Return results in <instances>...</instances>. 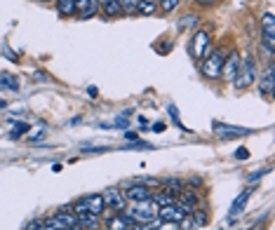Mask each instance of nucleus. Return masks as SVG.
I'll use <instances>...</instances> for the list:
<instances>
[{
    "label": "nucleus",
    "instance_id": "nucleus-2",
    "mask_svg": "<svg viewBox=\"0 0 275 230\" xmlns=\"http://www.w3.org/2000/svg\"><path fill=\"white\" fill-rule=\"evenodd\" d=\"M200 70H202V76L209 78V80H219V78H221V70H223V54L212 50V52L202 59Z\"/></svg>",
    "mask_w": 275,
    "mask_h": 230
},
{
    "label": "nucleus",
    "instance_id": "nucleus-9",
    "mask_svg": "<svg viewBox=\"0 0 275 230\" xmlns=\"http://www.w3.org/2000/svg\"><path fill=\"white\" fill-rule=\"evenodd\" d=\"M122 195H125V200H130V202H144V200H151L153 192L148 190L146 186H132V188H127Z\"/></svg>",
    "mask_w": 275,
    "mask_h": 230
},
{
    "label": "nucleus",
    "instance_id": "nucleus-29",
    "mask_svg": "<svg viewBox=\"0 0 275 230\" xmlns=\"http://www.w3.org/2000/svg\"><path fill=\"white\" fill-rule=\"evenodd\" d=\"M43 228V221H38V218H36V221H31L29 226H26V230H40Z\"/></svg>",
    "mask_w": 275,
    "mask_h": 230
},
{
    "label": "nucleus",
    "instance_id": "nucleus-32",
    "mask_svg": "<svg viewBox=\"0 0 275 230\" xmlns=\"http://www.w3.org/2000/svg\"><path fill=\"white\" fill-rule=\"evenodd\" d=\"M198 5H202V8H209V5H216L219 0H195Z\"/></svg>",
    "mask_w": 275,
    "mask_h": 230
},
{
    "label": "nucleus",
    "instance_id": "nucleus-6",
    "mask_svg": "<svg viewBox=\"0 0 275 230\" xmlns=\"http://www.w3.org/2000/svg\"><path fill=\"white\" fill-rule=\"evenodd\" d=\"M104 202H106V209H113V212H122L127 207V200H125L122 190H118V188H108L104 192Z\"/></svg>",
    "mask_w": 275,
    "mask_h": 230
},
{
    "label": "nucleus",
    "instance_id": "nucleus-15",
    "mask_svg": "<svg viewBox=\"0 0 275 230\" xmlns=\"http://www.w3.org/2000/svg\"><path fill=\"white\" fill-rule=\"evenodd\" d=\"M78 216V223L83 226V228H90V230H97L99 228V216L90 214V212H73Z\"/></svg>",
    "mask_w": 275,
    "mask_h": 230
},
{
    "label": "nucleus",
    "instance_id": "nucleus-17",
    "mask_svg": "<svg viewBox=\"0 0 275 230\" xmlns=\"http://www.w3.org/2000/svg\"><path fill=\"white\" fill-rule=\"evenodd\" d=\"M57 12H59V16H73L78 12L76 0H57Z\"/></svg>",
    "mask_w": 275,
    "mask_h": 230
},
{
    "label": "nucleus",
    "instance_id": "nucleus-16",
    "mask_svg": "<svg viewBox=\"0 0 275 230\" xmlns=\"http://www.w3.org/2000/svg\"><path fill=\"white\" fill-rule=\"evenodd\" d=\"M247 198H249V190H244L242 195H240V198L235 200V202H233V207H230V212H228V218L230 221H233V218H235V216H240L244 212V204H247Z\"/></svg>",
    "mask_w": 275,
    "mask_h": 230
},
{
    "label": "nucleus",
    "instance_id": "nucleus-28",
    "mask_svg": "<svg viewBox=\"0 0 275 230\" xmlns=\"http://www.w3.org/2000/svg\"><path fill=\"white\" fill-rule=\"evenodd\" d=\"M167 110H169V115H172V120H174V124H179V127H183V124H181V120H179V115H176V108H174V106H169Z\"/></svg>",
    "mask_w": 275,
    "mask_h": 230
},
{
    "label": "nucleus",
    "instance_id": "nucleus-25",
    "mask_svg": "<svg viewBox=\"0 0 275 230\" xmlns=\"http://www.w3.org/2000/svg\"><path fill=\"white\" fill-rule=\"evenodd\" d=\"M134 12H139V14H153V12H155V5H153V2H139Z\"/></svg>",
    "mask_w": 275,
    "mask_h": 230
},
{
    "label": "nucleus",
    "instance_id": "nucleus-7",
    "mask_svg": "<svg viewBox=\"0 0 275 230\" xmlns=\"http://www.w3.org/2000/svg\"><path fill=\"white\" fill-rule=\"evenodd\" d=\"M83 202V207L94 216H101L106 212V202H104V195H87V198L80 200Z\"/></svg>",
    "mask_w": 275,
    "mask_h": 230
},
{
    "label": "nucleus",
    "instance_id": "nucleus-34",
    "mask_svg": "<svg viewBox=\"0 0 275 230\" xmlns=\"http://www.w3.org/2000/svg\"><path fill=\"white\" fill-rule=\"evenodd\" d=\"M45 136V132L40 130V132H36V134H31V138H33V141H40V138Z\"/></svg>",
    "mask_w": 275,
    "mask_h": 230
},
{
    "label": "nucleus",
    "instance_id": "nucleus-24",
    "mask_svg": "<svg viewBox=\"0 0 275 230\" xmlns=\"http://www.w3.org/2000/svg\"><path fill=\"white\" fill-rule=\"evenodd\" d=\"M29 130H31V127L26 122H17L15 127H12V132H10V138H19L24 132H29Z\"/></svg>",
    "mask_w": 275,
    "mask_h": 230
},
{
    "label": "nucleus",
    "instance_id": "nucleus-19",
    "mask_svg": "<svg viewBox=\"0 0 275 230\" xmlns=\"http://www.w3.org/2000/svg\"><path fill=\"white\" fill-rule=\"evenodd\" d=\"M101 12L106 16H118V14H122V8L118 0H106V2H101Z\"/></svg>",
    "mask_w": 275,
    "mask_h": 230
},
{
    "label": "nucleus",
    "instance_id": "nucleus-30",
    "mask_svg": "<svg viewBox=\"0 0 275 230\" xmlns=\"http://www.w3.org/2000/svg\"><path fill=\"white\" fill-rule=\"evenodd\" d=\"M193 218H195V223H198V226H200V223H205V221H207V216L202 214V212H195V216H193Z\"/></svg>",
    "mask_w": 275,
    "mask_h": 230
},
{
    "label": "nucleus",
    "instance_id": "nucleus-12",
    "mask_svg": "<svg viewBox=\"0 0 275 230\" xmlns=\"http://www.w3.org/2000/svg\"><path fill=\"white\" fill-rule=\"evenodd\" d=\"M76 10L80 19H90L97 14V0H76Z\"/></svg>",
    "mask_w": 275,
    "mask_h": 230
},
{
    "label": "nucleus",
    "instance_id": "nucleus-14",
    "mask_svg": "<svg viewBox=\"0 0 275 230\" xmlns=\"http://www.w3.org/2000/svg\"><path fill=\"white\" fill-rule=\"evenodd\" d=\"M54 218L59 223H64L66 228H71V230H83V226L78 223V216L73 214V212H57L54 214Z\"/></svg>",
    "mask_w": 275,
    "mask_h": 230
},
{
    "label": "nucleus",
    "instance_id": "nucleus-35",
    "mask_svg": "<svg viewBox=\"0 0 275 230\" xmlns=\"http://www.w3.org/2000/svg\"><path fill=\"white\" fill-rule=\"evenodd\" d=\"M0 108H5V101H3V99H0Z\"/></svg>",
    "mask_w": 275,
    "mask_h": 230
},
{
    "label": "nucleus",
    "instance_id": "nucleus-8",
    "mask_svg": "<svg viewBox=\"0 0 275 230\" xmlns=\"http://www.w3.org/2000/svg\"><path fill=\"white\" fill-rule=\"evenodd\" d=\"M237 68H240V56H237V54L233 52V54H228V59H223V70H221V76L226 78V80H235Z\"/></svg>",
    "mask_w": 275,
    "mask_h": 230
},
{
    "label": "nucleus",
    "instance_id": "nucleus-23",
    "mask_svg": "<svg viewBox=\"0 0 275 230\" xmlns=\"http://www.w3.org/2000/svg\"><path fill=\"white\" fill-rule=\"evenodd\" d=\"M179 2H181V0H160V10L165 14H169V12H174V10L179 8Z\"/></svg>",
    "mask_w": 275,
    "mask_h": 230
},
{
    "label": "nucleus",
    "instance_id": "nucleus-3",
    "mask_svg": "<svg viewBox=\"0 0 275 230\" xmlns=\"http://www.w3.org/2000/svg\"><path fill=\"white\" fill-rule=\"evenodd\" d=\"M186 216H191V209L181 204V202H172V204H165V207L158 209V218L160 221H169V223H181Z\"/></svg>",
    "mask_w": 275,
    "mask_h": 230
},
{
    "label": "nucleus",
    "instance_id": "nucleus-37",
    "mask_svg": "<svg viewBox=\"0 0 275 230\" xmlns=\"http://www.w3.org/2000/svg\"><path fill=\"white\" fill-rule=\"evenodd\" d=\"M97 2H99V5H101V2H106V0H97Z\"/></svg>",
    "mask_w": 275,
    "mask_h": 230
},
{
    "label": "nucleus",
    "instance_id": "nucleus-13",
    "mask_svg": "<svg viewBox=\"0 0 275 230\" xmlns=\"http://www.w3.org/2000/svg\"><path fill=\"white\" fill-rule=\"evenodd\" d=\"M273 82H275L273 66H268L266 76H261V78H259V90L263 92V96H273Z\"/></svg>",
    "mask_w": 275,
    "mask_h": 230
},
{
    "label": "nucleus",
    "instance_id": "nucleus-22",
    "mask_svg": "<svg viewBox=\"0 0 275 230\" xmlns=\"http://www.w3.org/2000/svg\"><path fill=\"white\" fill-rule=\"evenodd\" d=\"M151 200L158 204V207H165V204H172V202H174V195H169V192H158V195H151Z\"/></svg>",
    "mask_w": 275,
    "mask_h": 230
},
{
    "label": "nucleus",
    "instance_id": "nucleus-27",
    "mask_svg": "<svg viewBox=\"0 0 275 230\" xmlns=\"http://www.w3.org/2000/svg\"><path fill=\"white\" fill-rule=\"evenodd\" d=\"M235 158H237V160H247V158H249V150H247V148H237Z\"/></svg>",
    "mask_w": 275,
    "mask_h": 230
},
{
    "label": "nucleus",
    "instance_id": "nucleus-20",
    "mask_svg": "<svg viewBox=\"0 0 275 230\" xmlns=\"http://www.w3.org/2000/svg\"><path fill=\"white\" fill-rule=\"evenodd\" d=\"M261 31L266 33V36H275V22L270 12H266V14L261 16Z\"/></svg>",
    "mask_w": 275,
    "mask_h": 230
},
{
    "label": "nucleus",
    "instance_id": "nucleus-5",
    "mask_svg": "<svg viewBox=\"0 0 275 230\" xmlns=\"http://www.w3.org/2000/svg\"><path fill=\"white\" fill-rule=\"evenodd\" d=\"M191 56L193 59H205L207 54L212 52V47H209V36H207V31H198L195 33V38L191 40Z\"/></svg>",
    "mask_w": 275,
    "mask_h": 230
},
{
    "label": "nucleus",
    "instance_id": "nucleus-10",
    "mask_svg": "<svg viewBox=\"0 0 275 230\" xmlns=\"http://www.w3.org/2000/svg\"><path fill=\"white\" fill-rule=\"evenodd\" d=\"M130 228H132V221L122 214V212H118V214L106 218V230H130Z\"/></svg>",
    "mask_w": 275,
    "mask_h": 230
},
{
    "label": "nucleus",
    "instance_id": "nucleus-1",
    "mask_svg": "<svg viewBox=\"0 0 275 230\" xmlns=\"http://www.w3.org/2000/svg\"><path fill=\"white\" fill-rule=\"evenodd\" d=\"M158 209L160 207H158L153 200H144V202H132L130 207L122 209V214L130 218L132 226H134V223L144 226V223H151L158 218Z\"/></svg>",
    "mask_w": 275,
    "mask_h": 230
},
{
    "label": "nucleus",
    "instance_id": "nucleus-31",
    "mask_svg": "<svg viewBox=\"0 0 275 230\" xmlns=\"http://www.w3.org/2000/svg\"><path fill=\"white\" fill-rule=\"evenodd\" d=\"M122 136L127 138V141H137V138H139V134H137V132H125Z\"/></svg>",
    "mask_w": 275,
    "mask_h": 230
},
{
    "label": "nucleus",
    "instance_id": "nucleus-38",
    "mask_svg": "<svg viewBox=\"0 0 275 230\" xmlns=\"http://www.w3.org/2000/svg\"><path fill=\"white\" fill-rule=\"evenodd\" d=\"M40 230H45V228H40Z\"/></svg>",
    "mask_w": 275,
    "mask_h": 230
},
{
    "label": "nucleus",
    "instance_id": "nucleus-33",
    "mask_svg": "<svg viewBox=\"0 0 275 230\" xmlns=\"http://www.w3.org/2000/svg\"><path fill=\"white\" fill-rule=\"evenodd\" d=\"M263 174H266V169H259V172H254L252 176H249V181H256V178H261Z\"/></svg>",
    "mask_w": 275,
    "mask_h": 230
},
{
    "label": "nucleus",
    "instance_id": "nucleus-21",
    "mask_svg": "<svg viewBox=\"0 0 275 230\" xmlns=\"http://www.w3.org/2000/svg\"><path fill=\"white\" fill-rule=\"evenodd\" d=\"M198 22H200V16L198 14H186V16H181L179 19V28H195L198 26Z\"/></svg>",
    "mask_w": 275,
    "mask_h": 230
},
{
    "label": "nucleus",
    "instance_id": "nucleus-18",
    "mask_svg": "<svg viewBox=\"0 0 275 230\" xmlns=\"http://www.w3.org/2000/svg\"><path fill=\"white\" fill-rule=\"evenodd\" d=\"M0 90H10V92H17L19 90V80L10 73H0Z\"/></svg>",
    "mask_w": 275,
    "mask_h": 230
},
{
    "label": "nucleus",
    "instance_id": "nucleus-36",
    "mask_svg": "<svg viewBox=\"0 0 275 230\" xmlns=\"http://www.w3.org/2000/svg\"><path fill=\"white\" fill-rule=\"evenodd\" d=\"M141 2H155V0H141Z\"/></svg>",
    "mask_w": 275,
    "mask_h": 230
},
{
    "label": "nucleus",
    "instance_id": "nucleus-11",
    "mask_svg": "<svg viewBox=\"0 0 275 230\" xmlns=\"http://www.w3.org/2000/svg\"><path fill=\"white\" fill-rule=\"evenodd\" d=\"M214 132L223 138H235V136H244V134H247V130L230 127V124H223V122H214Z\"/></svg>",
    "mask_w": 275,
    "mask_h": 230
},
{
    "label": "nucleus",
    "instance_id": "nucleus-4",
    "mask_svg": "<svg viewBox=\"0 0 275 230\" xmlns=\"http://www.w3.org/2000/svg\"><path fill=\"white\" fill-rule=\"evenodd\" d=\"M256 80V66H254V59L252 56H244V62H240V68H237V76H235V87L244 90Z\"/></svg>",
    "mask_w": 275,
    "mask_h": 230
},
{
    "label": "nucleus",
    "instance_id": "nucleus-26",
    "mask_svg": "<svg viewBox=\"0 0 275 230\" xmlns=\"http://www.w3.org/2000/svg\"><path fill=\"white\" fill-rule=\"evenodd\" d=\"M118 2H120L122 12H134V10H137V5L141 2V0H118Z\"/></svg>",
    "mask_w": 275,
    "mask_h": 230
}]
</instances>
